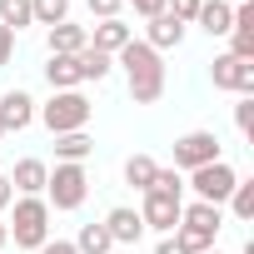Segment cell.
Instances as JSON below:
<instances>
[{"mask_svg": "<svg viewBox=\"0 0 254 254\" xmlns=\"http://www.w3.org/2000/svg\"><path fill=\"white\" fill-rule=\"evenodd\" d=\"M219 224H224V209L219 204H185L180 209V224H175V239L185 244V254H204V249H214V239H219Z\"/></svg>", "mask_w": 254, "mask_h": 254, "instance_id": "7a4b0ae2", "label": "cell"}, {"mask_svg": "<svg viewBox=\"0 0 254 254\" xmlns=\"http://www.w3.org/2000/svg\"><path fill=\"white\" fill-rule=\"evenodd\" d=\"M194 25H204L209 35H229V25H234V5H229V0H199Z\"/></svg>", "mask_w": 254, "mask_h": 254, "instance_id": "2e32d148", "label": "cell"}, {"mask_svg": "<svg viewBox=\"0 0 254 254\" xmlns=\"http://www.w3.org/2000/svg\"><path fill=\"white\" fill-rule=\"evenodd\" d=\"M10 55H15V30L0 25V65H10Z\"/></svg>", "mask_w": 254, "mask_h": 254, "instance_id": "f1b7e54d", "label": "cell"}, {"mask_svg": "<svg viewBox=\"0 0 254 254\" xmlns=\"http://www.w3.org/2000/svg\"><path fill=\"white\" fill-rule=\"evenodd\" d=\"M214 160H224V155H219V140H214L209 130H190V135L175 140V170H180V175H190V170H199V165H214Z\"/></svg>", "mask_w": 254, "mask_h": 254, "instance_id": "52a82bcc", "label": "cell"}, {"mask_svg": "<svg viewBox=\"0 0 254 254\" xmlns=\"http://www.w3.org/2000/svg\"><path fill=\"white\" fill-rule=\"evenodd\" d=\"M45 80H50V90H80V85H85V75H80V55H50Z\"/></svg>", "mask_w": 254, "mask_h": 254, "instance_id": "9a60e30c", "label": "cell"}, {"mask_svg": "<svg viewBox=\"0 0 254 254\" xmlns=\"http://www.w3.org/2000/svg\"><path fill=\"white\" fill-rule=\"evenodd\" d=\"M110 249H115V239L105 234V224H85L75 239V254H110Z\"/></svg>", "mask_w": 254, "mask_h": 254, "instance_id": "ffe728a7", "label": "cell"}, {"mask_svg": "<svg viewBox=\"0 0 254 254\" xmlns=\"http://www.w3.org/2000/svg\"><path fill=\"white\" fill-rule=\"evenodd\" d=\"M110 70H115V60H110V55H100V50H90V45L80 50V75H85V80H105Z\"/></svg>", "mask_w": 254, "mask_h": 254, "instance_id": "cb8c5ba5", "label": "cell"}, {"mask_svg": "<svg viewBox=\"0 0 254 254\" xmlns=\"http://www.w3.org/2000/svg\"><path fill=\"white\" fill-rule=\"evenodd\" d=\"M155 254H185V244H180V239H175V234H165V239H160V249H155Z\"/></svg>", "mask_w": 254, "mask_h": 254, "instance_id": "1f68e13d", "label": "cell"}, {"mask_svg": "<svg viewBox=\"0 0 254 254\" xmlns=\"http://www.w3.org/2000/svg\"><path fill=\"white\" fill-rule=\"evenodd\" d=\"M150 190H155V194H170V199H185V175H180V170H155Z\"/></svg>", "mask_w": 254, "mask_h": 254, "instance_id": "d4e9b609", "label": "cell"}, {"mask_svg": "<svg viewBox=\"0 0 254 254\" xmlns=\"http://www.w3.org/2000/svg\"><path fill=\"white\" fill-rule=\"evenodd\" d=\"M40 254H75V244H70V239H45Z\"/></svg>", "mask_w": 254, "mask_h": 254, "instance_id": "4dcf8cb0", "label": "cell"}, {"mask_svg": "<svg viewBox=\"0 0 254 254\" xmlns=\"http://www.w3.org/2000/svg\"><path fill=\"white\" fill-rule=\"evenodd\" d=\"M214 75V90H234V95H254V60H239V55H214L209 65Z\"/></svg>", "mask_w": 254, "mask_h": 254, "instance_id": "ba28073f", "label": "cell"}, {"mask_svg": "<svg viewBox=\"0 0 254 254\" xmlns=\"http://www.w3.org/2000/svg\"><path fill=\"white\" fill-rule=\"evenodd\" d=\"M234 180H239V175H234V170H229L224 160L190 170V190H194V199H199V204H219V209H224V199H229Z\"/></svg>", "mask_w": 254, "mask_h": 254, "instance_id": "8992f818", "label": "cell"}, {"mask_svg": "<svg viewBox=\"0 0 254 254\" xmlns=\"http://www.w3.org/2000/svg\"><path fill=\"white\" fill-rule=\"evenodd\" d=\"M244 254H254V244H244Z\"/></svg>", "mask_w": 254, "mask_h": 254, "instance_id": "e575fe53", "label": "cell"}, {"mask_svg": "<svg viewBox=\"0 0 254 254\" xmlns=\"http://www.w3.org/2000/svg\"><path fill=\"white\" fill-rule=\"evenodd\" d=\"M165 10H170L180 25H194V15H199V0H165Z\"/></svg>", "mask_w": 254, "mask_h": 254, "instance_id": "484cf974", "label": "cell"}, {"mask_svg": "<svg viewBox=\"0 0 254 254\" xmlns=\"http://www.w3.org/2000/svg\"><path fill=\"white\" fill-rule=\"evenodd\" d=\"M30 120H35V100L25 90H5V95H0V125H5V135L25 130Z\"/></svg>", "mask_w": 254, "mask_h": 254, "instance_id": "8fae6325", "label": "cell"}, {"mask_svg": "<svg viewBox=\"0 0 254 254\" xmlns=\"http://www.w3.org/2000/svg\"><path fill=\"white\" fill-rule=\"evenodd\" d=\"M115 65H125V75H130V100L135 105H155L165 95V60L145 40H130V45L115 55Z\"/></svg>", "mask_w": 254, "mask_h": 254, "instance_id": "6da1fadb", "label": "cell"}, {"mask_svg": "<svg viewBox=\"0 0 254 254\" xmlns=\"http://www.w3.org/2000/svg\"><path fill=\"white\" fill-rule=\"evenodd\" d=\"M224 204L234 209V219H254V180H234V190H229Z\"/></svg>", "mask_w": 254, "mask_h": 254, "instance_id": "603a6c76", "label": "cell"}, {"mask_svg": "<svg viewBox=\"0 0 254 254\" xmlns=\"http://www.w3.org/2000/svg\"><path fill=\"white\" fill-rule=\"evenodd\" d=\"M0 25H5V30H25V25H35L30 0H0Z\"/></svg>", "mask_w": 254, "mask_h": 254, "instance_id": "7402d4cb", "label": "cell"}, {"mask_svg": "<svg viewBox=\"0 0 254 254\" xmlns=\"http://www.w3.org/2000/svg\"><path fill=\"white\" fill-rule=\"evenodd\" d=\"M180 40H185V25H180L170 10L150 15V25H145V45H150V50H175Z\"/></svg>", "mask_w": 254, "mask_h": 254, "instance_id": "4fadbf2b", "label": "cell"}, {"mask_svg": "<svg viewBox=\"0 0 254 254\" xmlns=\"http://www.w3.org/2000/svg\"><path fill=\"white\" fill-rule=\"evenodd\" d=\"M180 209H185V199H170V194H155V190H145V204H140V219H145V229H160V234H175V224H180Z\"/></svg>", "mask_w": 254, "mask_h": 254, "instance_id": "9c48e42d", "label": "cell"}, {"mask_svg": "<svg viewBox=\"0 0 254 254\" xmlns=\"http://www.w3.org/2000/svg\"><path fill=\"white\" fill-rule=\"evenodd\" d=\"M130 40H135V30L125 25V20H100V25L90 30V50H100V55H110V60L130 45Z\"/></svg>", "mask_w": 254, "mask_h": 254, "instance_id": "7c38bea8", "label": "cell"}, {"mask_svg": "<svg viewBox=\"0 0 254 254\" xmlns=\"http://www.w3.org/2000/svg\"><path fill=\"white\" fill-rule=\"evenodd\" d=\"M85 5H90V15H100V20H120L125 0H85Z\"/></svg>", "mask_w": 254, "mask_h": 254, "instance_id": "83f0119b", "label": "cell"}, {"mask_svg": "<svg viewBox=\"0 0 254 254\" xmlns=\"http://www.w3.org/2000/svg\"><path fill=\"white\" fill-rule=\"evenodd\" d=\"M45 204L50 209H80L85 204V194H90V175H85V165H55L50 170V180H45Z\"/></svg>", "mask_w": 254, "mask_h": 254, "instance_id": "5b68a950", "label": "cell"}, {"mask_svg": "<svg viewBox=\"0 0 254 254\" xmlns=\"http://www.w3.org/2000/svg\"><path fill=\"white\" fill-rule=\"evenodd\" d=\"M239 5H244V0H239Z\"/></svg>", "mask_w": 254, "mask_h": 254, "instance_id": "8d00e7d4", "label": "cell"}, {"mask_svg": "<svg viewBox=\"0 0 254 254\" xmlns=\"http://www.w3.org/2000/svg\"><path fill=\"white\" fill-rule=\"evenodd\" d=\"M15 194H45V180H50V165L45 160H20L15 175H5Z\"/></svg>", "mask_w": 254, "mask_h": 254, "instance_id": "5bb4252c", "label": "cell"}, {"mask_svg": "<svg viewBox=\"0 0 254 254\" xmlns=\"http://www.w3.org/2000/svg\"><path fill=\"white\" fill-rule=\"evenodd\" d=\"M0 140H5V125H0Z\"/></svg>", "mask_w": 254, "mask_h": 254, "instance_id": "d590c367", "label": "cell"}, {"mask_svg": "<svg viewBox=\"0 0 254 254\" xmlns=\"http://www.w3.org/2000/svg\"><path fill=\"white\" fill-rule=\"evenodd\" d=\"M105 234H110L115 244H140V234H145V219H140V209H130V204H115V209L105 214Z\"/></svg>", "mask_w": 254, "mask_h": 254, "instance_id": "30bf717a", "label": "cell"}, {"mask_svg": "<svg viewBox=\"0 0 254 254\" xmlns=\"http://www.w3.org/2000/svg\"><path fill=\"white\" fill-rule=\"evenodd\" d=\"M85 45H90V30L85 25H70V20L65 25H50V55H80Z\"/></svg>", "mask_w": 254, "mask_h": 254, "instance_id": "e0dca14e", "label": "cell"}, {"mask_svg": "<svg viewBox=\"0 0 254 254\" xmlns=\"http://www.w3.org/2000/svg\"><path fill=\"white\" fill-rule=\"evenodd\" d=\"M204 254H224V249H219V244H214V249H204Z\"/></svg>", "mask_w": 254, "mask_h": 254, "instance_id": "836d02e7", "label": "cell"}, {"mask_svg": "<svg viewBox=\"0 0 254 254\" xmlns=\"http://www.w3.org/2000/svg\"><path fill=\"white\" fill-rule=\"evenodd\" d=\"M35 25H65L70 20V0H30Z\"/></svg>", "mask_w": 254, "mask_h": 254, "instance_id": "44dd1931", "label": "cell"}, {"mask_svg": "<svg viewBox=\"0 0 254 254\" xmlns=\"http://www.w3.org/2000/svg\"><path fill=\"white\" fill-rule=\"evenodd\" d=\"M90 150H95V140H90L85 130H75V135H55V160H60V165H85Z\"/></svg>", "mask_w": 254, "mask_h": 254, "instance_id": "ac0fdd59", "label": "cell"}, {"mask_svg": "<svg viewBox=\"0 0 254 254\" xmlns=\"http://www.w3.org/2000/svg\"><path fill=\"white\" fill-rule=\"evenodd\" d=\"M130 5H135V15H145V20H150V15H160V10H165V0H130Z\"/></svg>", "mask_w": 254, "mask_h": 254, "instance_id": "f546056e", "label": "cell"}, {"mask_svg": "<svg viewBox=\"0 0 254 254\" xmlns=\"http://www.w3.org/2000/svg\"><path fill=\"white\" fill-rule=\"evenodd\" d=\"M234 125H239V135H249V130H254V95H244V100L234 105Z\"/></svg>", "mask_w": 254, "mask_h": 254, "instance_id": "4316f807", "label": "cell"}, {"mask_svg": "<svg viewBox=\"0 0 254 254\" xmlns=\"http://www.w3.org/2000/svg\"><path fill=\"white\" fill-rule=\"evenodd\" d=\"M155 170H160V165H155L150 155H130V160H125V185H135V190L145 194L150 180H155Z\"/></svg>", "mask_w": 254, "mask_h": 254, "instance_id": "d6986e66", "label": "cell"}, {"mask_svg": "<svg viewBox=\"0 0 254 254\" xmlns=\"http://www.w3.org/2000/svg\"><path fill=\"white\" fill-rule=\"evenodd\" d=\"M5 229H10L15 249H40V244L50 239V204H45L40 194H20Z\"/></svg>", "mask_w": 254, "mask_h": 254, "instance_id": "277c9868", "label": "cell"}, {"mask_svg": "<svg viewBox=\"0 0 254 254\" xmlns=\"http://www.w3.org/2000/svg\"><path fill=\"white\" fill-rule=\"evenodd\" d=\"M10 244V229H5V219H0V249H5Z\"/></svg>", "mask_w": 254, "mask_h": 254, "instance_id": "d6a6232c", "label": "cell"}, {"mask_svg": "<svg viewBox=\"0 0 254 254\" xmlns=\"http://www.w3.org/2000/svg\"><path fill=\"white\" fill-rule=\"evenodd\" d=\"M35 115H40V125H45L50 135H75V130H85V125H90L95 105H90L80 90H55Z\"/></svg>", "mask_w": 254, "mask_h": 254, "instance_id": "3957f363", "label": "cell"}]
</instances>
